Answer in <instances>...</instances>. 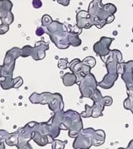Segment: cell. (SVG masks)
Here are the masks:
<instances>
[{
  "mask_svg": "<svg viewBox=\"0 0 133 149\" xmlns=\"http://www.w3.org/2000/svg\"><path fill=\"white\" fill-rule=\"evenodd\" d=\"M81 117L80 114L72 109L64 112L62 130H68L69 136L70 137H76L83 129V124Z\"/></svg>",
  "mask_w": 133,
  "mask_h": 149,
  "instance_id": "277c9868",
  "label": "cell"
},
{
  "mask_svg": "<svg viewBox=\"0 0 133 149\" xmlns=\"http://www.w3.org/2000/svg\"><path fill=\"white\" fill-rule=\"evenodd\" d=\"M103 9L106 10L107 13H109L111 15H114V13H116L117 11V7L114 6V4L112 3H107V4L104 5V7Z\"/></svg>",
  "mask_w": 133,
  "mask_h": 149,
  "instance_id": "484cf974",
  "label": "cell"
},
{
  "mask_svg": "<svg viewBox=\"0 0 133 149\" xmlns=\"http://www.w3.org/2000/svg\"><path fill=\"white\" fill-rule=\"evenodd\" d=\"M23 79L21 77H16L15 79H13V77H0V86L4 90H8L12 88H20L23 85Z\"/></svg>",
  "mask_w": 133,
  "mask_h": 149,
  "instance_id": "5bb4252c",
  "label": "cell"
},
{
  "mask_svg": "<svg viewBox=\"0 0 133 149\" xmlns=\"http://www.w3.org/2000/svg\"><path fill=\"white\" fill-rule=\"evenodd\" d=\"M132 32H133V28H132Z\"/></svg>",
  "mask_w": 133,
  "mask_h": 149,
  "instance_id": "b9f144b4",
  "label": "cell"
},
{
  "mask_svg": "<svg viewBox=\"0 0 133 149\" xmlns=\"http://www.w3.org/2000/svg\"><path fill=\"white\" fill-rule=\"evenodd\" d=\"M90 15L88 11L81 10L76 14V26L81 29H89L92 26L90 23Z\"/></svg>",
  "mask_w": 133,
  "mask_h": 149,
  "instance_id": "9a60e30c",
  "label": "cell"
},
{
  "mask_svg": "<svg viewBox=\"0 0 133 149\" xmlns=\"http://www.w3.org/2000/svg\"><path fill=\"white\" fill-rule=\"evenodd\" d=\"M82 61H83V63H84V64H86V65H87L88 66H90L91 68L94 67L96 65L95 58H93V57H90V56L86 57V58H84Z\"/></svg>",
  "mask_w": 133,
  "mask_h": 149,
  "instance_id": "4dcf8cb0",
  "label": "cell"
},
{
  "mask_svg": "<svg viewBox=\"0 0 133 149\" xmlns=\"http://www.w3.org/2000/svg\"><path fill=\"white\" fill-rule=\"evenodd\" d=\"M80 133L88 139L92 146H100L104 143L105 133L103 130H95L93 128L89 127L83 129Z\"/></svg>",
  "mask_w": 133,
  "mask_h": 149,
  "instance_id": "9c48e42d",
  "label": "cell"
},
{
  "mask_svg": "<svg viewBox=\"0 0 133 149\" xmlns=\"http://www.w3.org/2000/svg\"><path fill=\"white\" fill-rule=\"evenodd\" d=\"M77 84L81 93V98L90 97L93 91L95 90L97 86H98L95 76L91 73H89L83 77Z\"/></svg>",
  "mask_w": 133,
  "mask_h": 149,
  "instance_id": "52a82bcc",
  "label": "cell"
},
{
  "mask_svg": "<svg viewBox=\"0 0 133 149\" xmlns=\"http://www.w3.org/2000/svg\"><path fill=\"white\" fill-rule=\"evenodd\" d=\"M57 2L60 5H62L63 6H67L69 5L70 0H57Z\"/></svg>",
  "mask_w": 133,
  "mask_h": 149,
  "instance_id": "74e56055",
  "label": "cell"
},
{
  "mask_svg": "<svg viewBox=\"0 0 133 149\" xmlns=\"http://www.w3.org/2000/svg\"><path fill=\"white\" fill-rule=\"evenodd\" d=\"M8 135H9V133L7 132L6 130H0V142L3 140H6Z\"/></svg>",
  "mask_w": 133,
  "mask_h": 149,
  "instance_id": "836d02e7",
  "label": "cell"
},
{
  "mask_svg": "<svg viewBox=\"0 0 133 149\" xmlns=\"http://www.w3.org/2000/svg\"><path fill=\"white\" fill-rule=\"evenodd\" d=\"M52 18L51 17V16H49L48 14H45L41 17V25L42 26H44L46 27L48 25H50L51 23H52Z\"/></svg>",
  "mask_w": 133,
  "mask_h": 149,
  "instance_id": "83f0119b",
  "label": "cell"
},
{
  "mask_svg": "<svg viewBox=\"0 0 133 149\" xmlns=\"http://www.w3.org/2000/svg\"><path fill=\"white\" fill-rule=\"evenodd\" d=\"M45 33V30H44V28L43 26H39V27L37 28V30H36V35L38 36V37H41L42 35Z\"/></svg>",
  "mask_w": 133,
  "mask_h": 149,
  "instance_id": "8d00e7d4",
  "label": "cell"
},
{
  "mask_svg": "<svg viewBox=\"0 0 133 149\" xmlns=\"http://www.w3.org/2000/svg\"><path fill=\"white\" fill-rule=\"evenodd\" d=\"M9 30V25H5V24H1L0 25V35H4Z\"/></svg>",
  "mask_w": 133,
  "mask_h": 149,
  "instance_id": "d6a6232c",
  "label": "cell"
},
{
  "mask_svg": "<svg viewBox=\"0 0 133 149\" xmlns=\"http://www.w3.org/2000/svg\"><path fill=\"white\" fill-rule=\"evenodd\" d=\"M114 19H115V17H114V15H111V16H108V17L107 18V19H106L107 24H108V23H111L114 20Z\"/></svg>",
  "mask_w": 133,
  "mask_h": 149,
  "instance_id": "f35d334b",
  "label": "cell"
},
{
  "mask_svg": "<svg viewBox=\"0 0 133 149\" xmlns=\"http://www.w3.org/2000/svg\"><path fill=\"white\" fill-rule=\"evenodd\" d=\"M21 56V49L19 47H13L6 53V56L2 65V76L12 78L15 69L16 60Z\"/></svg>",
  "mask_w": 133,
  "mask_h": 149,
  "instance_id": "8992f818",
  "label": "cell"
},
{
  "mask_svg": "<svg viewBox=\"0 0 133 149\" xmlns=\"http://www.w3.org/2000/svg\"><path fill=\"white\" fill-rule=\"evenodd\" d=\"M90 100H92L93 102H100V103H103L104 105V97L101 95V93H100V90H98L97 88H96L95 90L93 91V93H92V95H90Z\"/></svg>",
  "mask_w": 133,
  "mask_h": 149,
  "instance_id": "603a6c76",
  "label": "cell"
},
{
  "mask_svg": "<svg viewBox=\"0 0 133 149\" xmlns=\"http://www.w3.org/2000/svg\"><path fill=\"white\" fill-rule=\"evenodd\" d=\"M6 143L9 146H17L18 144V134L17 132L9 134L6 138Z\"/></svg>",
  "mask_w": 133,
  "mask_h": 149,
  "instance_id": "7402d4cb",
  "label": "cell"
},
{
  "mask_svg": "<svg viewBox=\"0 0 133 149\" xmlns=\"http://www.w3.org/2000/svg\"><path fill=\"white\" fill-rule=\"evenodd\" d=\"M114 38L111 37H102L99 41H97L93 45V51L95 52L98 56H100V58L104 62L105 58H107L111 52L110 46L111 44V42L114 40Z\"/></svg>",
  "mask_w": 133,
  "mask_h": 149,
  "instance_id": "8fae6325",
  "label": "cell"
},
{
  "mask_svg": "<svg viewBox=\"0 0 133 149\" xmlns=\"http://www.w3.org/2000/svg\"><path fill=\"white\" fill-rule=\"evenodd\" d=\"M63 84L65 86H72L77 84V76L73 72H67L62 76Z\"/></svg>",
  "mask_w": 133,
  "mask_h": 149,
  "instance_id": "d6986e66",
  "label": "cell"
},
{
  "mask_svg": "<svg viewBox=\"0 0 133 149\" xmlns=\"http://www.w3.org/2000/svg\"><path fill=\"white\" fill-rule=\"evenodd\" d=\"M39 123L31 121L27 123L24 127L17 130L18 134V144L17 148L20 149L32 148L31 145L29 144V141L33 138L35 131L38 129Z\"/></svg>",
  "mask_w": 133,
  "mask_h": 149,
  "instance_id": "5b68a950",
  "label": "cell"
},
{
  "mask_svg": "<svg viewBox=\"0 0 133 149\" xmlns=\"http://www.w3.org/2000/svg\"><path fill=\"white\" fill-rule=\"evenodd\" d=\"M13 6V4L10 0H0V19L11 13Z\"/></svg>",
  "mask_w": 133,
  "mask_h": 149,
  "instance_id": "e0dca14e",
  "label": "cell"
},
{
  "mask_svg": "<svg viewBox=\"0 0 133 149\" xmlns=\"http://www.w3.org/2000/svg\"><path fill=\"white\" fill-rule=\"evenodd\" d=\"M66 141H62L59 140H54L52 142V148L53 149H63L65 148V145L66 144Z\"/></svg>",
  "mask_w": 133,
  "mask_h": 149,
  "instance_id": "f1b7e54d",
  "label": "cell"
},
{
  "mask_svg": "<svg viewBox=\"0 0 133 149\" xmlns=\"http://www.w3.org/2000/svg\"><path fill=\"white\" fill-rule=\"evenodd\" d=\"M33 6L35 9H39L42 6V2L41 0H33Z\"/></svg>",
  "mask_w": 133,
  "mask_h": 149,
  "instance_id": "d590c367",
  "label": "cell"
},
{
  "mask_svg": "<svg viewBox=\"0 0 133 149\" xmlns=\"http://www.w3.org/2000/svg\"><path fill=\"white\" fill-rule=\"evenodd\" d=\"M64 118V111L60 110L54 113V115L51 116L48 123L50 127L49 134L53 139L58 137L62 130V123Z\"/></svg>",
  "mask_w": 133,
  "mask_h": 149,
  "instance_id": "30bf717a",
  "label": "cell"
},
{
  "mask_svg": "<svg viewBox=\"0 0 133 149\" xmlns=\"http://www.w3.org/2000/svg\"><path fill=\"white\" fill-rule=\"evenodd\" d=\"M2 65H0V77L2 76Z\"/></svg>",
  "mask_w": 133,
  "mask_h": 149,
  "instance_id": "60d3db41",
  "label": "cell"
},
{
  "mask_svg": "<svg viewBox=\"0 0 133 149\" xmlns=\"http://www.w3.org/2000/svg\"><path fill=\"white\" fill-rule=\"evenodd\" d=\"M29 100L33 104H48L49 109L54 113L63 110L64 109L63 98L60 93H51L45 92L39 94L34 93L29 97Z\"/></svg>",
  "mask_w": 133,
  "mask_h": 149,
  "instance_id": "3957f363",
  "label": "cell"
},
{
  "mask_svg": "<svg viewBox=\"0 0 133 149\" xmlns=\"http://www.w3.org/2000/svg\"><path fill=\"white\" fill-rule=\"evenodd\" d=\"M122 61V54L118 50H111V52L107 56V59L104 63L107 70V74L104 77V79L98 86L105 89H108L113 87V86L118 78L119 71L118 66Z\"/></svg>",
  "mask_w": 133,
  "mask_h": 149,
  "instance_id": "6da1fadb",
  "label": "cell"
},
{
  "mask_svg": "<svg viewBox=\"0 0 133 149\" xmlns=\"http://www.w3.org/2000/svg\"><path fill=\"white\" fill-rule=\"evenodd\" d=\"M104 105L100 102H93V105L92 106V117L97 118L103 116V110L104 109Z\"/></svg>",
  "mask_w": 133,
  "mask_h": 149,
  "instance_id": "ffe728a7",
  "label": "cell"
},
{
  "mask_svg": "<svg viewBox=\"0 0 133 149\" xmlns=\"http://www.w3.org/2000/svg\"><path fill=\"white\" fill-rule=\"evenodd\" d=\"M122 66L121 79L125 84L128 96L133 95V61L121 63Z\"/></svg>",
  "mask_w": 133,
  "mask_h": 149,
  "instance_id": "ba28073f",
  "label": "cell"
},
{
  "mask_svg": "<svg viewBox=\"0 0 133 149\" xmlns=\"http://www.w3.org/2000/svg\"><path fill=\"white\" fill-rule=\"evenodd\" d=\"M68 40L70 45L72 47H79L82 44V40L79 37V34L74 33L71 31L68 32Z\"/></svg>",
  "mask_w": 133,
  "mask_h": 149,
  "instance_id": "44dd1931",
  "label": "cell"
},
{
  "mask_svg": "<svg viewBox=\"0 0 133 149\" xmlns=\"http://www.w3.org/2000/svg\"><path fill=\"white\" fill-rule=\"evenodd\" d=\"M14 21V16L13 14L10 13L6 16L4 18L1 19V22H2V24H5V25H10L12 23H13Z\"/></svg>",
  "mask_w": 133,
  "mask_h": 149,
  "instance_id": "4316f807",
  "label": "cell"
},
{
  "mask_svg": "<svg viewBox=\"0 0 133 149\" xmlns=\"http://www.w3.org/2000/svg\"><path fill=\"white\" fill-rule=\"evenodd\" d=\"M104 4L102 0H92L88 8V13L90 16H98L100 10L103 9Z\"/></svg>",
  "mask_w": 133,
  "mask_h": 149,
  "instance_id": "ac0fdd59",
  "label": "cell"
},
{
  "mask_svg": "<svg viewBox=\"0 0 133 149\" xmlns=\"http://www.w3.org/2000/svg\"><path fill=\"white\" fill-rule=\"evenodd\" d=\"M104 104H105V107L107 106V107H109L112 104V102H113V100H112V98L111 96H104Z\"/></svg>",
  "mask_w": 133,
  "mask_h": 149,
  "instance_id": "e575fe53",
  "label": "cell"
},
{
  "mask_svg": "<svg viewBox=\"0 0 133 149\" xmlns=\"http://www.w3.org/2000/svg\"><path fill=\"white\" fill-rule=\"evenodd\" d=\"M69 68L71 70V72H73L77 76V83L79 82V80L85 76L86 74L90 73L91 68L86 64L83 63V61L76 58L72 60L69 65Z\"/></svg>",
  "mask_w": 133,
  "mask_h": 149,
  "instance_id": "7c38bea8",
  "label": "cell"
},
{
  "mask_svg": "<svg viewBox=\"0 0 133 149\" xmlns=\"http://www.w3.org/2000/svg\"><path fill=\"white\" fill-rule=\"evenodd\" d=\"M32 47H33L30 45H25L21 48V57L23 58H27L29 56L31 55V52H32Z\"/></svg>",
  "mask_w": 133,
  "mask_h": 149,
  "instance_id": "d4e9b609",
  "label": "cell"
},
{
  "mask_svg": "<svg viewBox=\"0 0 133 149\" xmlns=\"http://www.w3.org/2000/svg\"><path fill=\"white\" fill-rule=\"evenodd\" d=\"M124 108L131 110L133 114V95L126 98L125 100L124 101Z\"/></svg>",
  "mask_w": 133,
  "mask_h": 149,
  "instance_id": "cb8c5ba5",
  "label": "cell"
},
{
  "mask_svg": "<svg viewBox=\"0 0 133 149\" xmlns=\"http://www.w3.org/2000/svg\"><path fill=\"white\" fill-rule=\"evenodd\" d=\"M49 49V44L44 40H39L32 47L31 57L34 60H43L45 58V51Z\"/></svg>",
  "mask_w": 133,
  "mask_h": 149,
  "instance_id": "4fadbf2b",
  "label": "cell"
},
{
  "mask_svg": "<svg viewBox=\"0 0 133 149\" xmlns=\"http://www.w3.org/2000/svg\"><path fill=\"white\" fill-rule=\"evenodd\" d=\"M82 117L88 118L92 116V106H89L88 104L85 105V111L80 113Z\"/></svg>",
  "mask_w": 133,
  "mask_h": 149,
  "instance_id": "f546056e",
  "label": "cell"
},
{
  "mask_svg": "<svg viewBox=\"0 0 133 149\" xmlns=\"http://www.w3.org/2000/svg\"><path fill=\"white\" fill-rule=\"evenodd\" d=\"M32 140L37 145L43 147L48 144H52V142L55 139H53L50 135L42 134L41 133H40L38 130H37V131H35Z\"/></svg>",
  "mask_w": 133,
  "mask_h": 149,
  "instance_id": "2e32d148",
  "label": "cell"
},
{
  "mask_svg": "<svg viewBox=\"0 0 133 149\" xmlns=\"http://www.w3.org/2000/svg\"><path fill=\"white\" fill-rule=\"evenodd\" d=\"M58 67L61 69H66L68 67V60L66 58H62L58 61Z\"/></svg>",
  "mask_w": 133,
  "mask_h": 149,
  "instance_id": "1f68e13d",
  "label": "cell"
},
{
  "mask_svg": "<svg viewBox=\"0 0 133 149\" xmlns=\"http://www.w3.org/2000/svg\"><path fill=\"white\" fill-rule=\"evenodd\" d=\"M127 148L133 149V140H132V141L129 142V144H128V147H127Z\"/></svg>",
  "mask_w": 133,
  "mask_h": 149,
  "instance_id": "ab89813d",
  "label": "cell"
},
{
  "mask_svg": "<svg viewBox=\"0 0 133 149\" xmlns=\"http://www.w3.org/2000/svg\"><path fill=\"white\" fill-rule=\"evenodd\" d=\"M45 33L49 35L50 39L58 48L64 50L70 46L68 40V29L65 24L57 20L52 21V23L46 27H44Z\"/></svg>",
  "mask_w": 133,
  "mask_h": 149,
  "instance_id": "7a4b0ae2",
  "label": "cell"
}]
</instances>
